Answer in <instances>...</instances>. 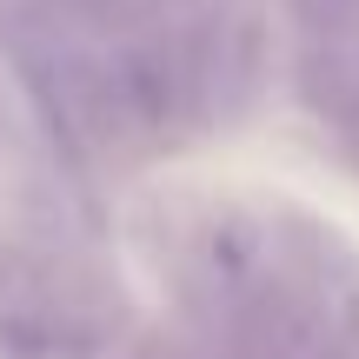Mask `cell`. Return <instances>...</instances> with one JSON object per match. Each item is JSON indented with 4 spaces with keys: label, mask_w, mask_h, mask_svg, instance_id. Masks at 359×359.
I'll use <instances>...</instances> for the list:
<instances>
[{
    "label": "cell",
    "mask_w": 359,
    "mask_h": 359,
    "mask_svg": "<svg viewBox=\"0 0 359 359\" xmlns=\"http://www.w3.org/2000/svg\"><path fill=\"white\" fill-rule=\"evenodd\" d=\"M293 13L306 20L313 47H326V53H346L359 40V0H293Z\"/></svg>",
    "instance_id": "6da1fadb"
},
{
    "label": "cell",
    "mask_w": 359,
    "mask_h": 359,
    "mask_svg": "<svg viewBox=\"0 0 359 359\" xmlns=\"http://www.w3.org/2000/svg\"><path fill=\"white\" fill-rule=\"evenodd\" d=\"M53 7L80 13V20H100V27H120V13H127L133 0H53Z\"/></svg>",
    "instance_id": "7a4b0ae2"
},
{
    "label": "cell",
    "mask_w": 359,
    "mask_h": 359,
    "mask_svg": "<svg viewBox=\"0 0 359 359\" xmlns=\"http://www.w3.org/2000/svg\"><path fill=\"white\" fill-rule=\"evenodd\" d=\"M346 114H353V133H359V100H353V107H346Z\"/></svg>",
    "instance_id": "3957f363"
}]
</instances>
